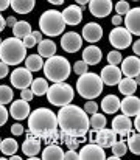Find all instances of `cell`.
<instances>
[{
	"label": "cell",
	"mask_w": 140,
	"mask_h": 160,
	"mask_svg": "<svg viewBox=\"0 0 140 160\" xmlns=\"http://www.w3.org/2000/svg\"><path fill=\"white\" fill-rule=\"evenodd\" d=\"M56 118H58V128H61V131L70 137H76V138L86 137V134L91 129L89 115L84 112V109L70 103L61 106Z\"/></svg>",
	"instance_id": "cell-1"
},
{
	"label": "cell",
	"mask_w": 140,
	"mask_h": 160,
	"mask_svg": "<svg viewBox=\"0 0 140 160\" xmlns=\"http://www.w3.org/2000/svg\"><path fill=\"white\" fill-rule=\"evenodd\" d=\"M28 118V131L30 134L39 137V138H47L51 135L54 131H58V118L53 110L47 107H38L33 112H30Z\"/></svg>",
	"instance_id": "cell-2"
},
{
	"label": "cell",
	"mask_w": 140,
	"mask_h": 160,
	"mask_svg": "<svg viewBox=\"0 0 140 160\" xmlns=\"http://www.w3.org/2000/svg\"><path fill=\"white\" fill-rule=\"evenodd\" d=\"M44 75L48 81L51 82H62L70 76L72 67L70 62L64 58V56H50L47 58V61L44 62Z\"/></svg>",
	"instance_id": "cell-3"
},
{
	"label": "cell",
	"mask_w": 140,
	"mask_h": 160,
	"mask_svg": "<svg viewBox=\"0 0 140 160\" xmlns=\"http://www.w3.org/2000/svg\"><path fill=\"white\" fill-rule=\"evenodd\" d=\"M27 58V48L22 44V39L8 38L0 44V61L6 65H17Z\"/></svg>",
	"instance_id": "cell-4"
},
{
	"label": "cell",
	"mask_w": 140,
	"mask_h": 160,
	"mask_svg": "<svg viewBox=\"0 0 140 160\" xmlns=\"http://www.w3.org/2000/svg\"><path fill=\"white\" fill-rule=\"evenodd\" d=\"M103 81L100 78V75L96 73H89L86 72L84 75H80L78 81H76V90L80 93V97L86 98V100H95L96 97L101 95L103 92Z\"/></svg>",
	"instance_id": "cell-5"
},
{
	"label": "cell",
	"mask_w": 140,
	"mask_h": 160,
	"mask_svg": "<svg viewBox=\"0 0 140 160\" xmlns=\"http://www.w3.org/2000/svg\"><path fill=\"white\" fill-rule=\"evenodd\" d=\"M39 28H41V33H44L48 38L62 34V31L65 28L62 14L56 9H47L39 19Z\"/></svg>",
	"instance_id": "cell-6"
},
{
	"label": "cell",
	"mask_w": 140,
	"mask_h": 160,
	"mask_svg": "<svg viewBox=\"0 0 140 160\" xmlns=\"http://www.w3.org/2000/svg\"><path fill=\"white\" fill-rule=\"evenodd\" d=\"M47 98H48V103L53 104V106H65L69 103L73 101V97H75V92H73V87L69 86L67 82H53V86L47 89Z\"/></svg>",
	"instance_id": "cell-7"
},
{
	"label": "cell",
	"mask_w": 140,
	"mask_h": 160,
	"mask_svg": "<svg viewBox=\"0 0 140 160\" xmlns=\"http://www.w3.org/2000/svg\"><path fill=\"white\" fill-rule=\"evenodd\" d=\"M109 42L115 50H125L132 44V34L125 27H115L109 33Z\"/></svg>",
	"instance_id": "cell-8"
},
{
	"label": "cell",
	"mask_w": 140,
	"mask_h": 160,
	"mask_svg": "<svg viewBox=\"0 0 140 160\" xmlns=\"http://www.w3.org/2000/svg\"><path fill=\"white\" fill-rule=\"evenodd\" d=\"M9 79H11L13 87L22 90V89H25V87H30V84H31V81H33V73H31L27 67H17L16 70H13Z\"/></svg>",
	"instance_id": "cell-9"
},
{
	"label": "cell",
	"mask_w": 140,
	"mask_h": 160,
	"mask_svg": "<svg viewBox=\"0 0 140 160\" xmlns=\"http://www.w3.org/2000/svg\"><path fill=\"white\" fill-rule=\"evenodd\" d=\"M61 47L67 53H76L83 47V38L76 31H69L64 33L61 38Z\"/></svg>",
	"instance_id": "cell-10"
},
{
	"label": "cell",
	"mask_w": 140,
	"mask_h": 160,
	"mask_svg": "<svg viewBox=\"0 0 140 160\" xmlns=\"http://www.w3.org/2000/svg\"><path fill=\"white\" fill-rule=\"evenodd\" d=\"M80 159L83 160H103L106 159V152H104V148H101L98 143L91 142L87 145H84L80 152H78Z\"/></svg>",
	"instance_id": "cell-11"
},
{
	"label": "cell",
	"mask_w": 140,
	"mask_h": 160,
	"mask_svg": "<svg viewBox=\"0 0 140 160\" xmlns=\"http://www.w3.org/2000/svg\"><path fill=\"white\" fill-rule=\"evenodd\" d=\"M122 76L123 75H122L120 67L118 65H112V64H107L106 67H103L101 75H100L103 84H106V86H117L118 81L122 79Z\"/></svg>",
	"instance_id": "cell-12"
},
{
	"label": "cell",
	"mask_w": 140,
	"mask_h": 160,
	"mask_svg": "<svg viewBox=\"0 0 140 160\" xmlns=\"http://www.w3.org/2000/svg\"><path fill=\"white\" fill-rule=\"evenodd\" d=\"M122 75L128 76V78H139L140 75V59L139 56H128L125 59H122Z\"/></svg>",
	"instance_id": "cell-13"
},
{
	"label": "cell",
	"mask_w": 140,
	"mask_h": 160,
	"mask_svg": "<svg viewBox=\"0 0 140 160\" xmlns=\"http://www.w3.org/2000/svg\"><path fill=\"white\" fill-rule=\"evenodd\" d=\"M114 5H112V0H91L89 2V11L91 14L98 17V19H103L106 16L111 14Z\"/></svg>",
	"instance_id": "cell-14"
},
{
	"label": "cell",
	"mask_w": 140,
	"mask_h": 160,
	"mask_svg": "<svg viewBox=\"0 0 140 160\" xmlns=\"http://www.w3.org/2000/svg\"><path fill=\"white\" fill-rule=\"evenodd\" d=\"M125 28L132 34L139 36L140 34V8H131L125 14Z\"/></svg>",
	"instance_id": "cell-15"
},
{
	"label": "cell",
	"mask_w": 140,
	"mask_h": 160,
	"mask_svg": "<svg viewBox=\"0 0 140 160\" xmlns=\"http://www.w3.org/2000/svg\"><path fill=\"white\" fill-rule=\"evenodd\" d=\"M22 151H23V154L28 159L36 157L41 152V138L36 137V135H33V134H30V131H28L27 132V138L22 143Z\"/></svg>",
	"instance_id": "cell-16"
},
{
	"label": "cell",
	"mask_w": 140,
	"mask_h": 160,
	"mask_svg": "<svg viewBox=\"0 0 140 160\" xmlns=\"http://www.w3.org/2000/svg\"><path fill=\"white\" fill-rule=\"evenodd\" d=\"M131 129H132V123H131V117H126V115H117L114 117L112 120V131L120 135V137H125L128 134H131Z\"/></svg>",
	"instance_id": "cell-17"
},
{
	"label": "cell",
	"mask_w": 140,
	"mask_h": 160,
	"mask_svg": "<svg viewBox=\"0 0 140 160\" xmlns=\"http://www.w3.org/2000/svg\"><path fill=\"white\" fill-rule=\"evenodd\" d=\"M28 115H30V103H28V101H25V100L20 98V100L11 103L9 117H13V118L17 120V121H22V120H25Z\"/></svg>",
	"instance_id": "cell-18"
},
{
	"label": "cell",
	"mask_w": 140,
	"mask_h": 160,
	"mask_svg": "<svg viewBox=\"0 0 140 160\" xmlns=\"http://www.w3.org/2000/svg\"><path fill=\"white\" fill-rule=\"evenodd\" d=\"M120 109L126 117H136L140 112V100L136 95H128L125 100H120Z\"/></svg>",
	"instance_id": "cell-19"
},
{
	"label": "cell",
	"mask_w": 140,
	"mask_h": 160,
	"mask_svg": "<svg viewBox=\"0 0 140 160\" xmlns=\"http://www.w3.org/2000/svg\"><path fill=\"white\" fill-rule=\"evenodd\" d=\"M83 41H87L91 44H95L98 42L101 38H103V28L100 23L96 22H91L87 23L86 27H83V34H81Z\"/></svg>",
	"instance_id": "cell-20"
},
{
	"label": "cell",
	"mask_w": 140,
	"mask_h": 160,
	"mask_svg": "<svg viewBox=\"0 0 140 160\" xmlns=\"http://www.w3.org/2000/svg\"><path fill=\"white\" fill-rule=\"evenodd\" d=\"M95 143H98L101 148H111L115 142H117V134L112 131V129H100L95 132V138H93Z\"/></svg>",
	"instance_id": "cell-21"
},
{
	"label": "cell",
	"mask_w": 140,
	"mask_h": 160,
	"mask_svg": "<svg viewBox=\"0 0 140 160\" xmlns=\"http://www.w3.org/2000/svg\"><path fill=\"white\" fill-rule=\"evenodd\" d=\"M61 14H62V19H64L65 25H80V22L83 20V9L78 5L67 6Z\"/></svg>",
	"instance_id": "cell-22"
},
{
	"label": "cell",
	"mask_w": 140,
	"mask_h": 160,
	"mask_svg": "<svg viewBox=\"0 0 140 160\" xmlns=\"http://www.w3.org/2000/svg\"><path fill=\"white\" fill-rule=\"evenodd\" d=\"M103 58L101 53V48L96 47V45H89L87 48H84L83 52V61L87 64V65H96Z\"/></svg>",
	"instance_id": "cell-23"
},
{
	"label": "cell",
	"mask_w": 140,
	"mask_h": 160,
	"mask_svg": "<svg viewBox=\"0 0 140 160\" xmlns=\"http://www.w3.org/2000/svg\"><path fill=\"white\" fill-rule=\"evenodd\" d=\"M36 0H9V6L17 14H28L34 9Z\"/></svg>",
	"instance_id": "cell-24"
},
{
	"label": "cell",
	"mask_w": 140,
	"mask_h": 160,
	"mask_svg": "<svg viewBox=\"0 0 140 160\" xmlns=\"http://www.w3.org/2000/svg\"><path fill=\"white\" fill-rule=\"evenodd\" d=\"M42 159L44 160H62L64 159V151L59 145L48 143L44 151H42Z\"/></svg>",
	"instance_id": "cell-25"
},
{
	"label": "cell",
	"mask_w": 140,
	"mask_h": 160,
	"mask_svg": "<svg viewBox=\"0 0 140 160\" xmlns=\"http://www.w3.org/2000/svg\"><path fill=\"white\" fill-rule=\"evenodd\" d=\"M101 109L104 113H117L120 109V98L117 95H106L101 101Z\"/></svg>",
	"instance_id": "cell-26"
},
{
	"label": "cell",
	"mask_w": 140,
	"mask_h": 160,
	"mask_svg": "<svg viewBox=\"0 0 140 160\" xmlns=\"http://www.w3.org/2000/svg\"><path fill=\"white\" fill-rule=\"evenodd\" d=\"M137 86H139V82L134 79V78H122L120 81H118V90H120V93H123L125 97H128V95H134L136 93V90H137Z\"/></svg>",
	"instance_id": "cell-27"
},
{
	"label": "cell",
	"mask_w": 140,
	"mask_h": 160,
	"mask_svg": "<svg viewBox=\"0 0 140 160\" xmlns=\"http://www.w3.org/2000/svg\"><path fill=\"white\" fill-rule=\"evenodd\" d=\"M56 53V44L51 39H42L38 42V54L42 58H50Z\"/></svg>",
	"instance_id": "cell-28"
},
{
	"label": "cell",
	"mask_w": 140,
	"mask_h": 160,
	"mask_svg": "<svg viewBox=\"0 0 140 160\" xmlns=\"http://www.w3.org/2000/svg\"><path fill=\"white\" fill-rule=\"evenodd\" d=\"M19 149V143L16 138H3L0 142V151L5 157H9L13 154H16Z\"/></svg>",
	"instance_id": "cell-29"
},
{
	"label": "cell",
	"mask_w": 140,
	"mask_h": 160,
	"mask_svg": "<svg viewBox=\"0 0 140 160\" xmlns=\"http://www.w3.org/2000/svg\"><path fill=\"white\" fill-rule=\"evenodd\" d=\"M31 25L27 22V20H17L16 22V25L13 27V34H14V38H17V39H23L25 36H28V34H31Z\"/></svg>",
	"instance_id": "cell-30"
},
{
	"label": "cell",
	"mask_w": 140,
	"mask_h": 160,
	"mask_svg": "<svg viewBox=\"0 0 140 160\" xmlns=\"http://www.w3.org/2000/svg\"><path fill=\"white\" fill-rule=\"evenodd\" d=\"M44 58L42 56H39V54H30V56H27L23 61H25V67L33 73V72H39V70H42V67H44V61H42Z\"/></svg>",
	"instance_id": "cell-31"
},
{
	"label": "cell",
	"mask_w": 140,
	"mask_h": 160,
	"mask_svg": "<svg viewBox=\"0 0 140 160\" xmlns=\"http://www.w3.org/2000/svg\"><path fill=\"white\" fill-rule=\"evenodd\" d=\"M30 89L31 92L36 95V97H42L47 93V89H48V82H47L45 78H33L31 84H30Z\"/></svg>",
	"instance_id": "cell-32"
},
{
	"label": "cell",
	"mask_w": 140,
	"mask_h": 160,
	"mask_svg": "<svg viewBox=\"0 0 140 160\" xmlns=\"http://www.w3.org/2000/svg\"><path fill=\"white\" fill-rule=\"evenodd\" d=\"M106 123H107V121H106V117H104L103 113H98V112L92 113V118H89V126L92 128L93 132H96V131L106 128Z\"/></svg>",
	"instance_id": "cell-33"
},
{
	"label": "cell",
	"mask_w": 140,
	"mask_h": 160,
	"mask_svg": "<svg viewBox=\"0 0 140 160\" xmlns=\"http://www.w3.org/2000/svg\"><path fill=\"white\" fill-rule=\"evenodd\" d=\"M111 149H112V156H111V159L115 160V159H122V157L126 154L128 146H126V142H125V140H117V142L111 146Z\"/></svg>",
	"instance_id": "cell-34"
},
{
	"label": "cell",
	"mask_w": 140,
	"mask_h": 160,
	"mask_svg": "<svg viewBox=\"0 0 140 160\" xmlns=\"http://www.w3.org/2000/svg\"><path fill=\"white\" fill-rule=\"evenodd\" d=\"M126 146L129 148V151L132 152V154H139L140 152V135L136 132V134H129V137L126 138Z\"/></svg>",
	"instance_id": "cell-35"
},
{
	"label": "cell",
	"mask_w": 140,
	"mask_h": 160,
	"mask_svg": "<svg viewBox=\"0 0 140 160\" xmlns=\"http://www.w3.org/2000/svg\"><path fill=\"white\" fill-rule=\"evenodd\" d=\"M14 98V92L9 86H0V104L6 106Z\"/></svg>",
	"instance_id": "cell-36"
},
{
	"label": "cell",
	"mask_w": 140,
	"mask_h": 160,
	"mask_svg": "<svg viewBox=\"0 0 140 160\" xmlns=\"http://www.w3.org/2000/svg\"><path fill=\"white\" fill-rule=\"evenodd\" d=\"M122 53L118 50H112L107 53V64H112V65H118L122 62Z\"/></svg>",
	"instance_id": "cell-37"
},
{
	"label": "cell",
	"mask_w": 140,
	"mask_h": 160,
	"mask_svg": "<svg viewBox=\"0 0 140 160\" xmlns=\"http://www.w3.org/2000/svg\"><path fill=\"white\" fill-rule=\"evenodd\" d=\"M129 9H131V8H129V2H126V0H120V2H117V5H115V11H117L118 16L126 14Z\"/></svg>",
	"instance_id": "cell-38"
},
{
	"label": "cell",
	"mask_w": 140,
	"mask_h": 160,
	"mask_svg": "<svg viewBox=\"0 0 140 160\" xmlns=\"http://www.w3.org/2000/svg\"><path fill=\"white\" fill-rule=\"evenodd\" d=\"M87 64L84 62V61H76L75 64H73V72L80 76V75H84L86 72H87Z\"/></svg>",
	"instance_id": "cell-39"
},
{
	"label": "cell",
	"mask_w": 140,
	"mask_h": 160,
	"mask_svg": "<svg viewBox=\"0 0 140 160\" xmlns=\"http://www.w3.org/2000/svg\"><path fill=\"white\" fill-rule=\"evenodd\" d=\"M83 109H84L86 113H91V115H92V113H95V112H98V104H96L93 100H87Z\"/></svg>",
	"instance_id": "cell-40"
},
{
	"label": "cell",
	"mask_w": 140,
	"mask_h": 160,
	"mask_svg": "<svg viewBox=\"0 0 140 160\" xmlns=\"http://www.w3.org/2000/svg\"><path fill=\"white\" fill-rule=\"evenodd\" d=\"M22 44L25 45V48H33L38 42H36V39L33 38V34H28V36H25V38L22 39Z\"/></svg>",
	"instance_id": "cell-41"
},
{
	"label": "cell",
	"mask_w": 140,
	"mask_h": 160,
	"mask_svg": "<svg viewBox=\"0 0 140 160\" xmlns=\"http://www.w3.org/2000/svg\"><path fill=\"white\" fill-rule=\"evenodd\" d=\"M33 97H34V93L31 92V89H30V87H25V89H22V90H20V98H22V100H25V101H28V103H30V101L33 100Z\"/></svg>",
	"instance_id": "cell-42"
},
{
	"label": "cell",
	"mask_w": 140,
	"mask_h": 160,
	"mask_svg": "<svg viewBox=\"0 0 140 160\" xmlns=\"http://www.w3.org/2000/svg\"><path fill=\"white\" fill-rule=\"evenodd\" d=\"M8 117H9V112L6 110V107L3 104H0V126H3L8 121Z\"/></svg>",
	"instance_id": "cell-43"
},
{
	"label": "cell",
	"mask_w": 140,
	"mask_h": 160,
	"mask_svg": "<svg viewBox=\"0 0 140 160\" xmlns=\"http://www.w3.org/2000/svg\"><path fill=\"white\" fill-rule=\"evenodd\" d=\"M23 132H25V129H23V126H22L20 123H14V124L11 126V134H13V135H17V137H19V135H22Z\"/></svg>",
	"instance_id": "cell-44"
},
{
	"label": "cell",
	"mask_w": 140,
	"mask_h": 160,
	"mask_svg": "<svg viewBox=\"0 0 140 160\" xmlns=\"http://www.w3.org/2000/svg\"><path fill=\"white\" fill-rule=\"evenodd\" d=\"M64 159L65 160H78L80 156H78L76 149H69L67 152H64Z\"/></svg>",
	"instance_id": "cell-45"
},
{
	"label": "cell",
	"mask_w": 140,
	"mask_h": 160,
	"mask_svg": "<svg viewBox=\"0 0 140 160\" xmlns=\"http://www.w3.org/2000/svg\"><path fill=\"white\" fill-rule=\"evenodd\" d=\"M9 73V70H8V65L5 64V62H2L0 61V79H3L6 75Z\"/></svg>",
	"instance_id": "cell-46"
},
{
	"label": "cell",
	"mask_w": 140,
	"mask_h": 160,
	"mask_svg": "<svg viewBox=\"0 0 140 160\" xmlns=\"http://www.w3.org/2000/svg\"><path fill=\"white\" fill-rule=\"evenodd\" d=\"M123 22V19H122V16H118V14H115L114 17H112V23L115 25V27H118L120 23Z\"/></svg>",
	"instance_id": "cell-47"
},
{
	"label": "cell",
	"mask_w": 140,
	"mask_h": 160,
	"mask_svg": "<svg viewBox=\"0 0 140 160\" xmlns=\"http://www.w3.org/2000/svg\"><path fill=\"white\" fill-rule=\"evenodd\" d=\"M5 22H6V27H11V28H13V27L16 25V22H17V20H16V17L9 16V17H8V19H6Z\"/></svg>",
	"instance_id": "cell-48"
},
{
	"label": "cell",
	"mask_w": 140,
	"mask_h": 160,
	"mask_svg": "<svg viewBox=\"0 0 140 160\" xmlns=\"http://www.w3.org/2000/svg\"><path fill=\"white\" fill-rule=\"evenodd\" d=\"M9 8V0H0V11H5Z\"/></svg>",
	"instance_id": "cell-49"
},
{
	"label": "cell",
	"mask_w": 140,
	"mask_h": 160,
	"mask_svg": "<svg viewBox=\"0 0 140 160\" xmlns=\"http://www.w3.org/2000/svg\"><path fill=\"white\" fill-rule=\"evenodd\" d=\"M132 52H134L136 56H139L140 54V42L139 41H136V42H134V45H132Z\"/></svg>",
	"instance_id": "cell-50"
},
{
	"label": "cell",
	"mask_w": 140,
	"mask_h": 160,
	"mask_svg": "<svg viewBox=\"0 0 140 160\" xmlns=\"http://www.w3.org/2000/svg\"><path fill=\"white\" fill-rule=\"evenodd\" d=\"M31 34H33V38L36 39V42H41V41H42V33H41V31H31Z\"/></svg>",
	"instance_id": "cell-51"
},
{
	"label": "cell",
	"mask_w": 140,
	"mask_h": 160,
	"mask_svg": "<svg viewBox=\"0 0 140 160\" xmlns=\"http://www.w3.org/2000/svg\"><path fill=\"white\" fill-rule=\"evenodd\" d=\"M132 126H134V129H136L137 132L140 131V120H139V115H136V117H134V124H132Z\"/></svg>",
	"instance_id": "cell-52"
},
{
	"label": "cell",
	"mask_w": 140,
	"mask_h": 160,
	"mask_svg": "<svg viewBox=\"0 0 140 160\" xmlns=\"http://www.w3.org/2000/svg\"><path fill=\"white\" fill-rule=\"evenodd\" d=\"M5 27H6V22H5L3 16L0 14V31H3V30H5Z\"/></svg>",
	"instance_id": "cell-53"
},
{
	"label": "cell",
	"mask_w": 140,
	"mask_h": 160,
	"mask_svg": "<svg viewBox=\"0 0 140 160\" xmlns=\"http://www.w3.org/2000/svg\"><path fill=\"white\" fill-rule=\"evenodd\" d=\"M75 2H76V5H78V6H84V5H87L91 0H75Z\"/></svg>",
	"instance_id": "cell-54"
},
{
	"label": "cell",
	"mask_w": 140,
	"mask_h": 160,
	"mask_svg": "<svg viewBox=\"0 0 140 160\" xmlns=\"http://www.w3.org/2000/svg\"><path fill=\"white\" fill-rule=\"evenodd\" d=\"M48 3H51V5H62L64 3V0H47Z\"/></svg>",
	"instance_id": "cell-55"
},
{
	"label": "cell",
	"mask_w": 140,
	"mask_h": 160,
	"mask_svg": "<svg viewBox=\"0 0 140 160\" xmlns=\"http://www.w3.org/2000/svg\"><path fill=\"white\" fill-rule=\"evenodd\" d=\"M9 159H11V160H20V156H17V154H13V156H9Z\"/></svg>",
	"instance_id": "cell-56"
},
{
	"label": "cell",
	"mask_w": 140,
	"mask_h": 160,
	"mask_svg": "<svg viewBox=\"0 0 140 160\" xmlns=\"http://www.w3.org/2000/svg\"><path fill=\"white\" fill-rule=\"evenodd\" d=\"M0 44H2V38H0Z\"/></svg>",
	"instance_id": "cell-57"
},
{
	"label": "cell",
	"mask_w": 140,
	"mask_h": 160,
	"mask_svg": "<svg viewBox=\"0 0 140 160\" xmlns=\"http://www.w3.org/2000/svg\"><path fill=\"white\" fill-rule=\"evenodd\" d=\"M134 2H137V0H134Z\"/></svg>",
	"instance_id": "cell-58"
},
{
	"label": "cell",
	"mask_w": 140,
	"mask_h": 160,
	"mask_svg": "<svg viewBox=\"0 0 140 160\" xmlns=\"http://www.w3.org/2000/svg\"><path fill=\"white\" fill-rule=\"evenodd\" d=\"M0 142H2V138H0Z\"/></svg>",
	"instance_id": "cell-59"
}]
</instances>
